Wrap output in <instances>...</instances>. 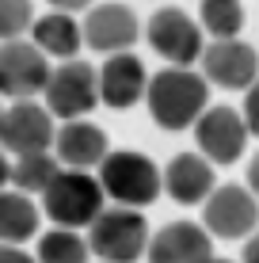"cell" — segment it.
<instances>
[{"label": "cell", "mask_w": 259, "mask_h": 263, "mask_svg": "<svg viewBox=\"0 0 259 263\" xmlns=\"http://www.w3.org/2000/svg\"><path fill=\"white\" fill-rule=\"evenodd\" d=\"M149 111L156 126L164 130H183V126L198 122L206 111V77L191 69H164L149 80Z\"/></svg>", "instance_id": "1"}, {"label": "cell", "mask_w": 259, "mask_h": 263, "mask_svg": "<svg viewBox=\"0 0 259 263\" xmlns=\"http://www.w3.org/2000/svg\"><path fill=\"white\" fill-rule=\"evenodd\" d=\"M103 195L107 191L99 179H92L84 168H69V172H57V179L42 191V210L61 229H80V225H92L103 214Z\"/></svg>", "instance_id": "2"}, {"label": "cell", "mask_w": 259, "mask_h": 263, "mask_svg": "<svg viewBox=\"0 0 259 263\" xmlns=\"http://www.w3.org/2000/svg\"><path fill=\"white\" fill-rule=\"evenodd\" d=\"M99 183L111 198H118L122 206H149L164 187V176L156 164L141 153H107L99 164Z\"/></svg>", "instance_id": "3"}, {"label": "cell", "mask_w": 259, "mask_h": 263, "mask_svg": "<svg viewBox=\"0 0 259 263\" xmlns=\"http://www.w3.org/2000/svg\"><path fill=\"white\" fill-rule=\"evenodd\" d=\"M92 252L107 263H137L141 252L149 248V229L145 217L133 206H118V210H103L92 221Z\"/></svg>", "instance_id": "4"}, {"label": "cell", "mask_w": 259, "mask_h": 263, "mask_svg": "<svg viewBox=\"0 0 259 263\" xmlns=\"http://www.w3.org/2000/svg\"><path fill=\"white\" fill-rule=\"evenodd\" d=\"M53 69L46 65V53L34 42L8 39L0 42V96L27 99L34 92H46Z\"/></svg>", "instance_id": "5"}, {"label": "cell", "mask_w": 259, "mask_h": 263, "mask_svg": "<svg viewBox=\"0 0 259 263\" xmlns=\"http://www.w3.org/2000/svg\"><path fill=\"white\" fill-rule=\"evenodd\" d=\"M99 99H103L99 72H92V65H80V61L53 69V77L46 84V107H50V115H61V119H80Z\"/></svg>", "instance_id": "6"}, {"label": "cell", "mask_w": 259, "mask_h": 263, "mask_svg": "<svg viewBox=\"0 0 259 263\" xmlns=\"http://www.w3.org/2000/svg\"><path fill=\"white\" fill-rule=\"evenodd\" d=\"M206 229L213 237L221 240H236L244 237V233H252L259 225V202H255V191H248V187L240 183H225L217 187L210 198H206Z\"/></svg>", "instance_id": "7"}, {"label": "cell", "mask_w": 259, "mask_h": 263, "mask_svg": "<svg viewBox=\"0 0 259 263\" xmlns=\"http://www.w3.org/2000/svg\"><path fill=\"white\" fill-rule=\"evenodd\" d=\"M50 141H57L50 122V107H38L31 99H15L4 111V119H0V145L4 149L27 157V153H46Z\"/></svg>", "instance_id": "8"}, {"label": "cell", "mask_w": 259, "mask_h": 263, "mask_svg": "<svg viewBox=\"0 0 259 263\" xmlns=\"http://www.w3.org/2000/svg\"><path fill=\"white\" fill-rule=\"evenodd\" d=\"M149 46L160 58H168L172 65H191L194 58H202L198 23L191 15H183L180 8H160L149 20Z\"/></svg>", "instance_id": "9"}, {"label": "cell", "mask_w": 259, "mask_h": 263, "mask_svg": "<svg viewBox=\"0 0 259 263\" xmlns=\"http://www.w3.org/2000/svg\"><path fill=\"white\" fill-rule=\"evenodd\" d=\"M248 119H240L233 107H210L202 111V119L194 122V138H198V149L213 157L217 164H233V160L244 153L248 141Z\"/></svg>", "instance_id": "10"}, {"label": "cell", "mask_w": 259, "mask_h": 263, "mask_svg": "<svg viewBox=\"0 0 259 263\" xmlns=\"http://www.w3.org/2000/svg\"><path fill=\"white\" fill-rule=\"evenodd\" d=\"M202 69H206V80L221 88H252L259 80V53L248 42L213 39L202 50Z\"/></svg>", "instance_id": "11"}, {"label": "cell", "mask_w": 259, "mask_h": 263, "mask_svg": "<svg viewBox=\"0 0 259 263\" xmlns=\"http://www.w3.org/2000/svg\"><path fill=\"white\" fill-rule=\"evenodd\" d=\"M210 229L194 221H172L149 244V263H210Z\"/></svg>", "instance_id": "12"}, {"label": "cell", "mask_w": 259, "mask_h": 263, "mask_svg": "<svg viewBox=\"0 0 259 263\" xmlns=\"http://www.w3.org/2000/svg\"><path fill=\"white\" fill-rule=\"evenodd\" d=\"M145 92H149L145 65H141L133 53H111L107 65L99 69V96H103V103L114 107V111H122V107H133Z\"/></svg>", "instance_id": "13"}, {"label": "cell", "mask_w": 259, "mask_h": 263, "mask_svg": "<svg viewBox=\"0 0 259 263\" xmlns=\"http://www.w3.org/2000/svg\"><path fill=\"white\" fill-rule=\"evenodd\" d=\"M137 39V15L122 4H99L84 20V42L99 53H118Z\"/></svg>", "instance_id": "14"}, {"label": "cell", "mask_w": 259, "mask_h": 263, "mask_svg": "<svg viewBox=\"0 0 259 263\" xmlns=\"http://www.w3.org/2000/svg\"><path fill=\"white\" fill-rule=\"evenodd\" d=\"M164 187L175 202L194 206V202H206L213 195V168L202 157H191V153H180L172 164L164 168Z\"/></svg>", "instance_id": "15"}, {"label": "cell", "mask_w": 259, "mask_h": 263, "mask_svg": "<svg viewBox=\"0 0 259 263\" xmlns=\"http://www.w3.org/2000/svg\"><path fill=\"white\" fill-rule=\"evenodd\" d=\"M57 157L65 160L69 168H92V164H103L107 157V134L92 122H80L73 119L69 126H61L57 134Z\"/></svg>", "instance_id": "16"}, {"label": "cell", "mask_w": 259, "mask_h": 263, "mask_svg": "<svg viewBox=\"0 0 259 263\" xmlns=\"http://www.w3.org/2000/svg\"><path fill=\"white\" fill-rule=\"evenodd\" d=\"M38 229V210L23 191H0V244H19Z\"/></svg>", "instance_id": "17"}, {"label": "cell", "mask_w": 259, "mask_h": 263, "mask_svg": "<svg viewBox=\"0 0 259 263\" xmlns=\"http://www.w3.org/2000/svg\"><path fill=\"white\" fill-rule=\"evenodd\" d=\"M80 27L69 20V15L53 12V15H42L34 20V46L42 53H53V58H73L80 50Z\"/></svg>", "instance_id": "18"}, {"label": "cell", "mask_w": 259, "mask_h": 263, "mask_svg": "<svg viewBox=\"0 0 259 263\" xmlns=\"http://www.w3.org/2000/svg\"><path fill=\"white\" fill-rule=\"evenodd\" d=\"M53 179H57V160L46 157V153H27V157H19L15 168H12V183L19 187L23 195L46 191Z\"/></svg>", "instance_id": "19"}, {"label": "cell", "mask_w": 259, "mask_h": 263, "mask_svg": "<svg viewBox=\"0 0 259 263\" xmlns=\"http://www.w3.org/2000/svg\"><path fill=\"white\" fill-rule=\"evenodd\" d=\"M88 248L73 229H53L38 240V263H88Z\"/></svg>", "instance_id": "20"}, {"label": "cell", "mask_w": 259, "mask_h": 263, "mask_svg": "<svg viewBox=\"0 0 259 263\" xmlns=\"http://www.w3.org/2000/svg\"><path fill=\"white\" fill-rule=\"evenodd\" d=\"M202 27L217 39H233L244 27V8L240 0H202Z\"/></svg>", "instance_id": "21"}, {"label": "cell", "mask_w": 259, "mask_h": 263, "mask_svg": "<svg viewBox=\"0 0 259 263\" xmlns=\"http://www.w3.org/2000/svg\"><path fill=\"white\" fill-rule=\"evenodd\" d=\"M31 23V4L27 0H0V39H15Z\"/></svg>", "instance_id": "22"}, {"label": "cell", "mask_w": 259, "mask_h": 263, "mask_svg": "<svg viewBox=\"0 0 259 263\" xmlns=\"http://www.w3.org/2000/svg\"><path fill=\"white\" fill-rule=\"evenodd\" d=\"M244 119H248V130L259 138V80L248 88V99H244Z\"/></svg>", "instance_id": "23"}, {"label": "cell", "mask_w": 259, "mask_h": 263, "mask_svg": "<svg viewBox=\"0 0 259 263\" xmlns=\"http://www.w3.org/2000/svg\"><path fill=\"white\" fill-rule=\"evenodd\" d=\"M0 263H34V259L19 248H0Z\"/></svg>", "instance_id": "24"}, {"label": "cell", "mask_w": 259, "mask_h": 263, "mask_svg": "<svg viewBox=\"0 0 259 263\" xmlns=\"http://www.w3.org/2000/svg\"><path fill=\"white\" fill-rule=\"evenodd\" d=\"M248 187H252L255 198H259V153L252 157V164H248Z\"/></svg>", "instance_id": "25"}, {"label": "cell", "mask_w": 259, "mask_h": 263, "mask_svg": "<svg viewBox=\"0 0 259 263\" xmlns=\"http://www.w3.org/2000/svg\"><path fill=\"white\" fill-rule=\"evenodd\" d=\"M244 263H259V233L252 240H248V248H244Z\"/></svg>", "instance_id": "26"}, {"label": "cell", "mask_w": 259, "mask_h": 263, "mask_svg": "<svg viewBox=\"0 0 259 263\" xmlns=\"http://www.w3.org/2000/svg\"><path fill=\"white\" fill-rule=\"evenodd\" d=\"M50 4L65 8V12H76V8H88V4H92V0H50Z\"/></svg>", "instance_id": "27"}, {"label": "cell", "mask_w": 259, "mask_h": 263, "mask_svg": "<svg viewBox=\"0 0 259 263\" xmlns=\"http://www.w3.org/2000/svg\"><path fill=\"white\" fill-rule=\"evenodd\" d=\"M8 179H12V168H8V164H4V157H0V187H4Z\"/></svg>", "instance_id": "28"}, {"label": "cell", "mask_w": 259, "mask_h": 263, "mask_svg": "<svg viewBox=\"0 0 259 263\" xmlns=\"http://www.w3.org/2000/svg\"><path fill=\"white\" fill-rule=\"evenodd\" d=\"M210 263H233V259H210Z\"/></svg>", "instance_id": "29"}, {"label": "cell", "mask_w": 259, "mask_h": 263, "mask_svg": "<svg viewBox=\"0 0 259 263\" xmlns=\"http://www.w3.org/2000/svg\"><path fill=\"white\" fill-rule=\"evenodd\" d=\"M0 119H4V111H0Z\"/></svg>", "instance_id": "30"}]
</instances>
